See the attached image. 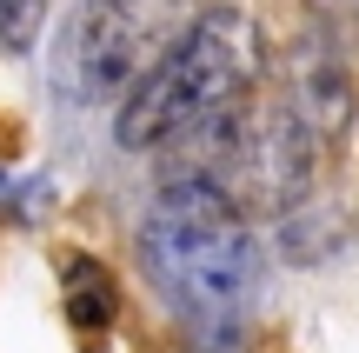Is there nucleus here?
I'll use <instances>...</instances> for the list:
<instances>
[{
  "label": "nucleus",
  "mask_w": 359,
  "mask_h": 353,
  "mask_svg": "<svg viewBox=\"0 0 359 353\" xmlns=\"http://www.w3.org/2000/svg\"><path fill=\"white\" fill-rule=\"evenodd\" d=\"M140 274L200 340H240L259 300V240L219 180L180 173L140 220Z\"/></svg>",
  "instance_id": "obj_1"
},
{
  "label": "nucleus",
  "mask_w": 359,
  "mask_h": 353,
  "mask_svg": "<svg viewBox=\"0 0 359 353\" xmlns=\"http://www.w3.org/2000/svg\"><path fill=\"white\" fill-rule=\"evenodd\" d=\"M259 74V40H253V20L240 7H200L193 27L173 40V53L127 93V107L114 114V140L127 154H154L167 147L173 133L200 127L206 114L246 100Z\"/></svg>",
  "instance_id": "obj_2"
},
{
  "label": "nucleus",
  "mask_w": 359,
  "mask_h": 353,
  "mask_svg": "<svg viewBox=\"0 0 359 353\" xmlns=\"http://www.w3.org/2000/svg\"><path fill=\"white\" fill-rule=\"evenodd\" d=\"M193 13H200V0H80L53 40L60 100L93 107L114 93H133L173 53V40L193 27Z\"/></svg>",
  "instance_id": "obj_3"
},
{
  "label": "nucleus",
  "mask_w": 359,
  "mask_h": 353,
  "mask_svg": "<svg viewBox=\"0 0 359 353\" xmlns=\"http://www.w3.org/2000/svg\"><path fill=\"white\" fill-rule=\"evenodd\" d=\"M313 167H320V140L286 107H240V127L206 180H219L240 207L293 213L299 194L313 187Z\"/></svg>",
  "instance_id": "obj_4"
},
{
  "label": "nucleus",
  "mask_w": 359,
  "mask_h": 353,
  "mask_svg": "<svg viewBox=\"0 0 359 353\" xmlns=\"http://www.w3.org/2000/svg\"><path fill=\"white\" fill-rule=\"evenodd\" d=\"M280 74H286V114L313 133V140H339L353 127V67L339 53L333 34H306L280 53Z\"/></svg>",
  "instance_id": "obj_5"
},
{
  "label": "nucleus",
  "mask_w": 359,
  "mask_h": 353,
  "mask_svg": "<svg viewBox=\"0 0 359 353\" xmlns=\"http://www.w3.org/2000/svg\"><path fill=\"white\" fill-rule=\"evenodd\" d=\"M67 314H74V327H87V333L114 327V314H120L114 274H107L100 260H87V253H74V260H67Z\"/></svg>",
  "instance_id": "obj_6"
},
{
  "label": "nucleus",
  "mask_w": 359,
  "mask_h": 353,
  "mask_svg": "<svg viewBox=\"0 0 359 353\" xmlns=\"http://www.w3.org/2000/svg\"><path fill=\"white\" fill-rule=\"evenodd\" d=\"M333 234H339L333 213H320V227H313L306 213H293V220L280 227V240H286V253H293V260H320V247H333Z\"/></svg>",
  "instance_id": "obj_7"
},
{
  "label": "nucleus",
  "mask_w": 359,
  "mask_h": 353,
  "mask_svg": "<svg viewBox=\"0 0 359 353\" xmlns=\"http://www.w3.org/2000/svg\"><path fill=\"white\" fill-rule=\"evenodd\" d=\"M40 13H47V0H0V47H34L40 34Z\"/></svg>",
  "instance_id": "obj_8"
},
{
  "label": "nucleus",
  "mask_w": 359,
  "mask_h": 353,
  "mask_svg": "<svg viewBox=\"0 0 359 353\" xmlns=\"http://www.w3.org/2000/svg\"><path fill=\"white\" fill-rule=\"evenodd\" d=\"M306 7H313V20H320V34L359 47V0H306Z\"/></svg>",
  "instance_id": "obj_9"
}]
</instances>
